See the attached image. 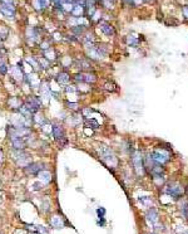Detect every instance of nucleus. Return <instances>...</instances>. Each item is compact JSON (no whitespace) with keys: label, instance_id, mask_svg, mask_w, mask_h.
I'll return each instance as SVG.
<instances>
[{"label":"nucleus","instance_id":"obj_23","mask_svg":"<svg viewBox=\"0 0 188 234\" xmlns=\"http://www.w3.org/2000/svg\"><path fill=\"white\" fill-rule=\"evenodd\" d=\"M9 35V29L5 25H0V40H5Z\"/></svg>","mask_w":188,"mask_h":234},{"label":"nucleus","instance_id":"obj_12","mask_svg":"<svg viewBox=\"0 0 188 234\" xmlns=\"http://www.w3.org/2000/svg\"><path fill=\"white\" fill-rule=\"evenodd\" d=\"M167 191L173 196H179V195H182V193H183V189H182V186L178 184H171L169 185V189Z\"/></svg>","mask_w":188,"mask_h":234},{"label":"nucleus","instance_id":"obj_25","mask_svg":"<svg viewBox=\"0 0 188 234\" xmlns=\"http://www.w3.org/2000/svg\"><path fill=\"white\" fill-rule=\"evenodd\" d=\"M78 65H79L78 68H80L82 71H90V69H92L90 64H89L87 61H80L79 63H78Z\"/></svg>","mask_w":188,"mask_h":234},{"label":"nucleus","instance_id":"obj_26","mask_svg":"<svg viewBox=\"0 0 188 234\" xmlns=\"http://www.w3.org/2000/svg\"><path fill=\"white\" fill-rule=\"evenodd\" d=\"M84 27L86 25H75V27H73L72 28V32L74 33L75 35H80V34H83V32H84Z\"/></svg>","mask_w":188,"mask_h":234},{"label":"nucleus","instance_id":"obj_20","mask_svg":"<svg viewBox=\"0 0 188 234\" xmlns=\"http://www.w3.org/2000/svg\"><path fill=\"white\" fill-rule=\"evenodd\" d=\"M27 38L32 42H35V40H38L39 38V35H38V32H36V29L35 28H28V30H27Z\"/></svg>","mask_w":188,"mask_h":234},{"label":"nucleus","instance_id":"obj_37","mask_svg":"<svg viewBox=\"0 0 188 234\" xmlns=\"http://www.w3.org/2000/svg\"><path fill=\"white\" fill-rule=\"evenodd\" d=\"M70 58L69 57H65L64 59H63V65L64 67H70Z\"/></svg>","mask_w":188,"mask_h":234},{"label":"nucleus","instance_id":"obj_34","mask_svg":"<svg viewBox=\"0 0 188 234\" xmlns=\"http://www.w3.org/2000/svg\"><path fill=\"white\" fill-rule=\"evenodd\" d=\"M127 42H128V44H130V45H137L138 44V40L137 39H134L133 37H128V39H127Z\"/></svg>","mask_w":188,"mask_h":234},{"label":"nucleus","instance_id":"obj_39","mask_svg":"<svg viewBox=\"0 0 188 234\" xmlns=\"http://www.w3.org/2000/svg\"><path fill=\"white\" fill-rule=\"evenodd\" d=\"M33 5H34V8L36 10H41L40 8V3H39V0H33Z\"/></svg>","mask_w":188,"mask_h":234},{"label":"nucleus","instance_id":"obj_2","mask_svg":"<svg viewBox=\"0 0 188 234\" xmlns=\"http://www.w3.org/2000/svg\"><path fill=\"white\" fill-rule=\"evenodd\" d=\"M14 156H15V161L16 164L21 166V167H27L30 163H32V156H30L28 152H25L24 150H16L14 152Z\"/></svg>","mask_w":188,"mask_h":234},{"label":"nucleus","instance_id":"obj_28","mask_svg":"<svg viewBox=\"0 0 188 234\" xmlns=\"http://www.w3.org/2000/svg\"><path fill=\"white\" fill-rule=\"evenodd\" d=\"M38 64H41V69L49 68V61L45 59V58H39L38 59Z\"/></svg>","mask_w":188,"mask_h":234},{"label":"nucleus","instance_id":"obj_36","mask_svg":"<svg viewBox=\"0 0 188 234\" xmlns=\"http://www.w3.org/2000/svg\"><path fill=\"white\" fill-rule=\"evenodd\" d=\"M65 91L68 92V93H74V92H77V87H74V86H66Z\"/></svg>","mask_w":188,"mask_h":234},{"label":"nucleus","instance_id":"obj_35","mask_svg":"<svg viewBox=\"0 0 188 234\" xmlns=\"http://www.w3.org/2000/svg\"><path fill=\"white\" fill-rule=\"evenodd\" d=\"M66 106H68V108H70V110H78V103H74V102H68Z\"/></svg>","mask_w":188,"mask_h":234},{"label":"nucleus","instance_id":"obj_27","mask_svg":"<svg viewBox=\"0 0 188 234\" xmlns=\"http://www.w3.org/2000/svg\"><path fill=\"white\" fill-rule=\"evenodd\" d=\"M86 126H87V127H92V129H98V122H97V121H94V120L93 118H88L87 120V121H86Z\"/></svg>","mask_w":188,"mask_h":234},{"label":"nucleus","instance_id":"obj_29","mask_svg":"<svg viewBox=\"0 0 188 234\" xmlns=\"http://www.w3.org/2000/svg\"><path fill=\"white\" fill-rule=\"evenodd\" d=\"M80 121H82V116H72V122L69 123H72L73 126H77L78 123H80Z\"/></svg>","mask_w":188,"mask_h":234},{"label":"nucleus","instance_id":"obj_9","mask_svg":"<svg viewBox=\"0 0 188 234\" xmlns=\"http://www.w3.org/2000/svg\"><path fill=\"white\" fill-rule=\"evenodd\" d=\"M50 225H52L53 228H57V229L64 228V225H65L64 218L60 217V215H54V217L50 219Z\"/></svg>","mask_w":188,"mask_h":234},{"label":"nucleus","instance_id":"obj_19","mask_svg":"<svg viewBox=\"0 0 188 234\" xmlns=\"http://www.w3.org/2000/svg\"><path fill=\"white\" fill-rule=\"evenodd\" d=\"M57 81L60 85H68L69 81H70V76L66 73V72H60L57 77Z\"/></svg>","mask_w":188,"mask_h":234},{"label":"nucleus","instance_id":"obj_24","mask_svg":"<svg viewBox=\"0 0 188 234\" xmlns=\"http://www.w3.org/2000/svg\"><path fill=\"white\" fill-rule=\"evenodd\" d=\"M44 56H45V59H48V61H54L55 57H57L54 49H50V48H49V49H46V51H44Z\"/></svg>","mask_w":188,"mask_h":234},{"label":"nucleus","instance_id":"obj_38","mask_svg":"<svg viewBox=\"0 0 188 234\" xmlns=\"http://www.w3.org/2000/svg\"><path fill=\"white\" fill-rule=\"evenodd\" d=\"M40 48L43 51H46V49H49V48H50V45H49L48 42H43V43H40Z\"/></svg>","mask_w":188,"mask_h":234},{"label":"nucleus","instance_id":"obj_41","mask_svg":"<svg viewBox=\"0 0 188 234\" xmlns=\"http://www.w3.org/2000/svg\"><path fill=\"white\" fill-rule=\"evenodd\" d=\"M3 159H4V154H3V150L0 149V163L3 161Z\"/></svg>","mask_w":188,"mask_h":234},{"label":"nucleus","instance_id":"obj_7","mask_svg":"<svg viewBox=\"0 0 188 234\" xmlns=\"http://www.w3.org/2000/svg\"><path fill=\"white\" fill-rule=\"evenodd\" d=\"M0 11L8 18H13L15 15V7L14 5H9V4H0Z\"/></svg>","mask_w":188,"mask_h":234},{"label":"nucleus","instance_id":"obj_4","mask_svg":"<svg viewBox=\"0 0 188 234\" xmlns=\"http://www.w3.org/2000/svg\"><path fill=\"white\" fill-rule=\"evenodd\" d=\"M43 166H45L43 163H30L25 169V172L28 175H38V174L43 170Z\"/></svg>","mask_w":188,"mask_h":234},{"label":"nucleus","instance_id":"obj_32","mask_svg":"<svg viewBox=\"0 0 188 234\" xmlns=\"http://www.w3.org/2000/svg\"><path fill=\"white\" fill-rule=\"evenodd\" d=\"M27 62H28L29 64H32L34 68H39V67H38V65H39V64H38V62H36V61H34V58H33V57L27 58Z\"/></svg>","mask_w":188,"mask_h":234},{"label":"nucleus","instance_id":"obj_40","mask_svg":"<svg viewBox=\"0 0 188 234\" xmlns=\"http://www.w3.org/2000/svg\"><path fill=\"white\" fill-rule=\"evenodd\" d=\"M183 14H184L186 18H188V7H184L183 8Z\"/></svg>","mask_w":188,"mask_h":234},{"label":"nucleus","instance_id":"obj_33","mask_svg":"<svg viewBox=\"0 0 188 234\" xmlns=\"http://www.w3.org/2000/svg\"><path fill=\"white\" fill-rule=\"evenodd\" d=\"M33 188H34V190H41V189H43V183L39 180V181H36V183L33 184Z\"/></svg>","mask_w":188,"mask_h":234},{"label":"nucleus","instance_id":"obj_6","mask_svg":"<svg viewBox=\"0 0 188 234\" xmlns=\"http://www.w3.org/2000/svg\"><path fill=\"white\" fill-rule=\"evenodd\" d=\"M40 97L44 103H48L50 100V87L48 85V82H43L40 85Z\"/></svg>","mask_w":188,"mask_h":234},{"label":"nucleus","instance_id":"obj_30","mask_svg":"<svg viewBox=\"0 0 188 234\" xmlns=\"http://www.w3.org/2000/svg\"><path fill=\"white\" fill-rule=\"evenodd\" d=\"M41 130L44 131V132H46V134H50V132H53V126L52 125H43L41 126Z\"/></svg>","mask_w":188,"mask_h":234},{"label":"nucleus","instance_id":"obj_8","mask_svg":"<svg viewBox=\"0 0 188 234\" xmlns=\"http://www.w3.org/2000/svg\"><path fill=\"white\" fill-rule=\"evenodd\" d=\"M100 155H102V159L105 161V163L108 164V165H111L112 163L114 164L116 163V159H114V155L112 154V151L109 149H107V147H103L102 149V152H100Z\"/></svg>","mask_w":188,"mask_h":234},{"label":"nucleus","instance_id":"obj_10","mask_svg":"<svg viewBox=\"0 0 188 234\" xmlns=\"http://www.w3.org/2000/svg\"><path fill=\"white\" fill-rule=\"evenodd\" d=\"M27 79H28V82H29L30 87H33V88H38V87H40V85H41V82H40V79L38 78V76H36V74L28 73V74H27Z\"/></svg>","mask_w":188,"mask_h":234},{"label":"nucleus","instance_id":"obj_1","mask_svg":"<svg viewBox=\"0 0 188 234\" xmlns=\"http://www.w3.org/2000/svg\"><path fill=\"white\" fill-rule=\"evenodd\" d=\"M53 135H54V139H55L57 143H58L60 147H64L66 143H68V140H66L65 131L63 129V126H60V125H53Z\"/></svg>","mask_w":188,"mask_h":234},{"label":"nucleus","instance_id":"obj_14","mask_svg":"<svg viewBox=\"0 0 188 234\" xmlns=\"http://www.w3.org/2000/svg\"><path fill=\"white\" fill-rule=\"evenodd\" d=\"M10 141H11V146H13L14 150H24L27 147V142L24 139H14Z\"/></svg>","mask_w":188,"mask_h":234},{"label":"nucleus","instance_id":"obj_17","mask_svg":"<svg viewBox=\"0 0 188 234\" xmlns=\"http://www.w3.org/2000/svg\"><path fill=\"white\" fill-rule=\"evenodd\" d=\"M84 13H86V8L83 5H74L72 10V14L74 18H83Z\"/></svg>","mask_w":188,"mask_h":234},{"label":"nucleus","instance_id":"obj_18","mask_svg":"<svg viewBox=\"0 0 188 234\" xmlns=\"http://www.w3.org/2000/svg\"><path fill=\"white\" fill-rule=\"evenodd\" d=\"M10 72H11V74H13V77L15 78V79H18V81H21L23 79L24 72H23V69L20 67H16V65H14V67L10 68Z\"/></svg>","mask_w":188,"mask_h":234},{"label":"nucleus","instance_id":"obj_16","mask_svg":"<svg viewBox=\"0 0 188 234\" xmlns=\"http://www.w3.org/2000/svg\"><path fill=\"white\" fill-rule=\"evenodd\" d=\"M8 105H9V107L11 110H16V111L23 106L20 98H18V97H10L9 101H8Z\"/></svg>","mask_w":188,"mask_h":234},{"label":"nucleus","instance_id":"obj_5","mask_svg":"<svg viewBox=\"0 0 188 234\" xmlns=\"http://www.w3.org/2000/svg\"><path fill=\"white\" fill-rule=\"evenodd\" d=\"M74 79L83 83H92L95 81V76L88 73V72H80V73H77L74 76Z\"/></svg>","mask_w":188,"mask_h":234},{"label":"nucleus","instance_id":"obj_3","mask_svg":"<svg viewBox=\"0 0 188 234\" xmlns=\"http://www.w3.org/2000/svg\"><path fill=\"white\" fill-rule=\"evenodd\" d=\"M24 105L28 107L32 113H36L40 108V101L36 97H28V100L24 102Z\"/></svg>","mask_w":188,"mask_h":234},{"label":"nucleus","instance_id":"obj_43","mask_svg":"<svg viewBox=\"0 0 188 234\" xmlns=\"http://www.w3.org/2000/svg\"><path fill=\"white\" fill-rule=\"evenodd\" d=\"M35 234H40V233H35Z\"/></svg>","mask_w":188,"mask_h":234},{"label":"nucleus","instance_id":"obj_31","mask_svg":"<svg viewBox=\"0 0 188 234\" xmlns=\"http://www.w3.org/2000/svg\"><path fill=\"white\" fill-rule=\"evenodd\" d=\"M7 72H8L7 64H5V63H1V64H0V74H1V76H5V74H7Z\"/></svg>","mask_w":188,"mask_h":234},{"label":"nucleus","instance_id":"obj_21","mask_svg":"<svg viewBox=\"0 0 188 234\" xmlns=\"http://www.w3.org/2000/svg\"><path fill=\"white\" fill-rule=\"evenodd\" d=\"M33 122L38 123V125H41V126L46 123L44 116H43V115H40V113H38V112H36L35 115H34V117H33Z\"/></svg>","mask_w":188,"mask_h":234},{"label":"nucleus","instance_id":"obj_13","mask_svg":"<svg viewBox=\"0 0 188 234\" xmlns=\"http://www.w3.org/2000/svg\"><path fill=\"white\" fill-rule=\"evenodd\" d=\"M99 28H100V30L104 33L105 35H108V37H111V35H114V29H113V27L111 25V24L102 22V23L99 24Z\"/></svg>","mask_w":188,"mask_h":234},{"label":"nucleus","instance_id":"obj_11","mask_svg":"<svg viewBox=\"0 0 188 234\" xmlns=\"http://www.w3.org/2000/svg\"><path fill=\"white\" fill-rule=\"evenodd\" d=\"M133 164L136 166V170L138 174H143V166H142V157L139 152H136L133 155Z\"/></svg>","mask_w":188,"mask_h":234},{"label":"nucleus","instance_id":"obj_15","mask_svg":"<svg viewBox=\"0 0 188 234\" xmlns=\"http://www.w3.org/2000/svg\"><path fill=\"white\" fill-rule=\"evenodd\" d=\"M38 178L43 184H49L52 181V174L49 171H46V170H41L38 174Z\"/></svg>","mask_w":188,"mask_h":234},{"label":"nucleus","instance_id":"obj_42","mask_svg":"<svg viewBox=\"0 0 188 234\" xmlns=\"http://www.w3.org/2000/svg\"><path fill=\"white\" fill-rule=\"evenodd\" d=\"M3 63V57H1V54H0V64Z\"/></svg>","mask_w":188,"mask_h":234},{"label":"nucleus","instance_id":"obj_22","mask_svg":"<svg viewBox=\"0 0 188 234\" xmlns=\"http://www.w3.org/2000/svg\"><path fill=\"white\" fill-rule=\"evenodd\" d=\"M147 218H148V220H150V223H156L157 219H158V213H157V210H154V209H150L147 214Z\"/></svg>","mask_w":188,"mask_h":234}]
</instances>
